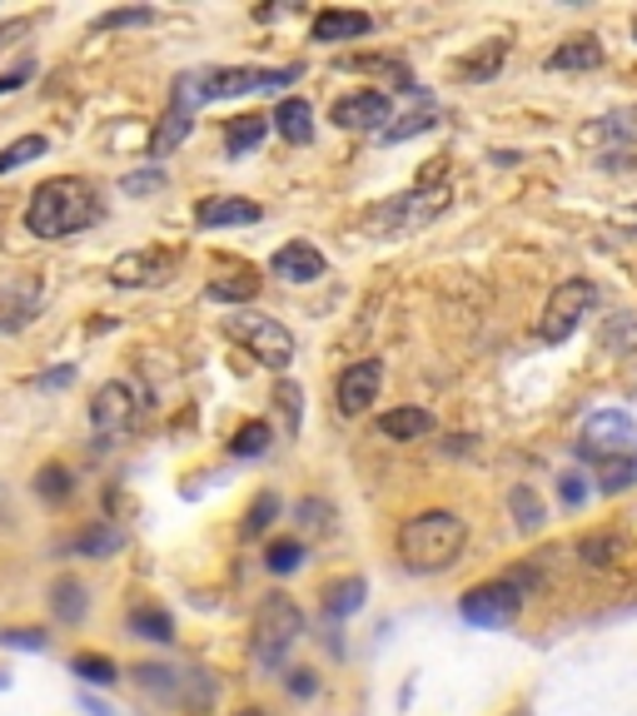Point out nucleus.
<instances>
[{
    "label": "nucleus",
    "mask_w": 637,
    "mask_h": 716,
    "mask_svg": "<svg viewBox=\"0 0 637 716\" xmlns=\"http://www.w3.org/2000/svg\"><path fill=\"white\" fill-rule=\"evenodd\" d=\"M145 418V399H140V388L125 384V378H110V384L95 388V399H90V428L95 438H105V443H115V438L135 434Z\"/></svg>",
    "instance_id": "obj_7"
},
{
    "label": "nucleus",
    "mask_w": 637,
    "mask_h": 716,
    "mask_svg": "<svg viewBox=\"0 0 637 716\" xmlns=\"http://www.w3.org/2000/svg\"><path fill=\"white\" fill-rule=\"evenodd\" d=\"M444 210H449V189L428 185V179H424V185L403 189V194H394V200H378L374 210L364 214V235H374V239H409L413 229L434 224Z\"/></svg>",
    "instance_id": "obj_3"
},
{
    "label": "nucleus",
    "mask_w": 637,
    "mask_h": 716,
    "mask_svg": "<svg viewBox=\"0 0 637 716\" xmlns=\"http://www.w3.org/2000/svg\"><path fill=\"white\" fill-rule=\"evenodd\" d=\"M36 30V15H15V21H0V50H11L21 36Z\"/></svg>",
    "instance_id": "obj_40"
},
{
    "label": "nucleus",
    "mask_w": 637,
    "mask_h": 716,
    "mask_svg": "<svg viewBox=\"0 0 637 716\" xmlns=\"http://www.w3.org/2000/svg\"><path fill=\"white\" fill-rule=\"evenodd\" d=\"M130 632H135V637H145V642H170V637H175V617L145 602V607H135V612H130Z\"/></svg>",
    "instance_id": "obj_31"
},
{
    "label": "nucleus",
    "mask_w": 637,
    "mask_h": 716,
    "mask_svg": "<svg viewBox=\"0 0 637 716\" xmlns=\"http://www.w3.org/2000/svg\"><path fill=\"white\" fill-rule=\"evenodd\" d=\"M50 612H55L60 623H80V617H85V588H80V577H60L55 588H50Z\"/></svg>",
    "instance_id": "obj_30"
},
{
    "label": "nucleus",
    "mask_w": 637,
    "mask_h": 716,
    "mask_svg": "<svg viewBox=\"0 0 637 716\" xmlns=\"http://www.w3.org/2000/svg\"><path fill=\"white\" fill-rule=\"evenodd\" d=\"M71 368H55V374H46V378H40V388H65V384H71Z\"/></svg>",
    "instance_id": "obj_46"
},
{
    "label": "nucleus",
    "mask_w": 637,
    "mask_h": 716,
    "mask_svg": "<svg viewBox=\"0 0 637 716\" xmlns=\"http://www.w3.org/2000/svg\"><path fill=\"white\" fill-rule=\"evenodd\" d=\"M304 563V548H299L295 538H279V542H270V552H264V567H270V573H295V567Z\"/></svg>",
    "instance_id": "obj_38"
},
{
    "label": "nucleus",
    "mask_w": 637,
    "mask_h": 716,
    "mask_svg": "<svg viewBox=\"0 0 637 716\" xmlns=\"http://www.w3.org/2000/svg\"><path fill=\"white\" fill-rule=\"evenodd\" d=\"M558 488H563V503L567 507L588 503V482H583V473H563V478H558Z\"/></svg>",
    "instance_id": "obj_41"
},
{
    "label": "nucleus",
    "mask_w": 637,
    "mask_h": 716,
    "mask_svg": "<svg viewBox=\"0 0 637 716\" xmlns=\"http://www.w3.org/2000/svg\"><path fill=\"white\" fill-rule=\"evenodd\" d=\"M40 304H46V284H40V279H11V284H0V329L21 334L25 324L40 314Z\"/></svg>",
    "instance_id": "obj_15"
},
{
    "label": "nucleus",
    "mask_w": 637,
    "mask_h": 716,
    "mask_svg": "<svg viewBox=\"0 0 637 716\" xmlns=\"http://www.w3.org/2000/svg\"><path fill=\"white\" fill-rule=\"evenodd\" d=\"M633 224H637V214H633Z\"/></svg>",
    "instance_id": "obj_49"
},
{
    "label": "nucleus",
    "mask_w": 637,
    "mask_h": 716,
    "mask_svg": "<svg viewBox=\"0 0 637 716\" xmlns=\"http://www.w3.org/2000/svg\"><path fill=\"white\" fill-rule=\"evenodd\" d=\"M254 294H260V279H254V269L225 274V279H214V284H210V299H214V304H235V309H245Z\"/></svg>",
    "instance_id": "obj_28"
},
{
    "label": "nucleus",
    "mask_w": 637,
    "mask_h": 716,
    "mask_svg": "<svg viewBox=\"0 0 637 716\" xmlns=\"http://www.w3.org/2000/svg\"><path fill=\"white\" fill-rule=\"evenodd\" d=\"M503 60H508V40H484V46L469 50V55L453 65V75H459V80H469V85H488V80H498Z\"/></svg>",
    "instance_id": "obj_20"
},
{
    "label": "nucleus",
    "mask_w": 637,
    "mask_h": 716,
    "mask_svg": "<svg viewBox=\"0 0 637 716\" xmlns=\"http://www.w3.org/2000/svg\"><path fill=\"white\" fill-rule=\"evenodd\" d=\"M633 463H637V453H633Z\"/></svg>",
    "instance_id": "obj_50"
},
{
    "label": "nucleus",
    "mask_w": 637,
    "mask_h": 716,
    "mask_svg": "<svg viewBox=\"0 0 637 716\" xmlns=\"http://www.w3.org/2000/svg\"><path fill=\"white\" fill-rule=\"evenodd\" d=\"M225 334L264 368H279L284 374V368L295 364V334L284 329L274 314H260V309H229Z\"/></svg>",
    "instance_id": "obj_5"
},
{
    "label": "nucleus",
    "mask_w": 637,
    "mask_h": 716,
    "mask_svg": "<svg viewBox=\"0 0 637 716\" xmlns=\"http://www.w3.org/2000/svg\"><path fill=\"white\" fill-rule=\"evenodd\" d=\"M508 507H513V523H519L523 532H538L548 523L544 517V503H538V493H533L528 482H519L513 493H508Z\"/></svg>",
    "instance_id": "obj_33"
},
{
    "label": "nucleus",
    "mask_w": 637,
    "mask_h": 716,
    "mask_svg": "<svg viewBox=\"0 0 637 716\" xmlns=\"http://www.w3.org/2000/svg\"><path fill=\"white\" fill-rule=\"evenodd\" d=\"M71 671H75L80 681H90V687H110V681L120 677L115 662H110V657H95V652H80V657L71 662Z\"/></svg>",
    "instance_id": "obj_37"
},
{
    "label": "nucleus",
    "mask_w": 637,
    "mask_h": 716,
    "mask_svg": "<svg viewBox=\"0 0 637 716\" xmlns=\"http://www.w3.org/2000/svg\"><path fill=\"white\" fill-rule=\"evenodd\" d=\"M0 642L21 646V652H46V632H25V627H15V632H0Z\"/></svg>",
    "instance_id": "obj_42"
},
{
    "label": "nucleus",
    "mask_w": 637,
    "mask_h": 716,
    "mask_svg": "<svg viewBox=\"0 0 637 716\" xmlns=\"http://www.w3.org/2000/svg\"><path fill=\"white\" fill-rule=\"evenodd\" d=\"M598 65H602L598 36H573L548 55V71H598Z\"/></svg>",
    "instance_id": "obj_22"
},
{
    "label": "nucleus",
    "mask_w": 637,
    "mask_h": 716,
    "mask_svg": "<svg viewBox=\"0 0 637 716\" xmlns=\"http://www.w3.org/2000/svg\"><path fill=\"white\" fill-rule=\"evenodd\" d=\"M264 210L254 200H239V194H210V200H200V210H195V224L200 229H235V224H260Z\"/></svg>",
    "instance_id": "obj_18"
},
{
    "label": "nucleus",
    "mask_w": 637,
    "mask_h": 716,
    "mask_svg": "<svg viewBox=\"0 0 637 716\" xmlns=\"http://www.w3.org/2000/svg\"><path fill=\"white\" fill-rule=\"evenodd\" d=\"M150 189H165V175L154 169V175H130L125 179V194H150Z\"/></svg>",
    "instance_id": "obj_43"
},
{
    "label": "nucleus",
    "mask_w": 637,
    "mask_h": 716,
    "mask_svg": "<svg viewBox=\"0 0 637 716\" xmlns=\"http://www.w3.org/2000/svg\"><path fill=\"white\" fill-rule=\"evenodd\" d=\"M100 219H105V200H100V189H95L85 175L46 179V185L30 194V204H25V229L36 239H71Z\"/></svg>",
    "instance_id": "obj_1"
},
{
    "label": "nucleus",
    "mask_w": 637,
    "mask_h": 716,
    "mask_svg": "<svg viewBox=\"0 0 637 716\" xmlns=\"http://www.w3.org/2000/svg\"><path fill=\"white\" fill-rule=\"evenodd\" d=\"M71 548L80 552V557H115V552L125 548V532H120L115 523H90V528H85Z\"/></svg>",
    "instance_id": "obj_26"
},
{
    "label": "nucleus",
    "mask_w": 637,
    "mask_h": 716,
    "mask_svg": "<svg viewBox=\"0 0 637 716\" xmlns=\"http://www.w3.org/2000/svg\"><path fill=\"white\" fill-rule=\"evenodd\" d=\"M145 25H154L150 5H115L95 15V30H145Z\"/></svg>",
    "instance_id": "obj_34"
},
{
    "label": "nucleus",
    "mask_w": 637,
    "mask_h": 716,
    "mask_svg": "<svg viewBox=\"0 0 637 716\" xmlns=\"http://www.w3.org/2000/svg\"><path fill=\"white\" fill-rule=\"evenodd\" d=\"M239 716H270V712H260V706H245V712H239Z\"/></svg>",
    "instance_id": "obj_48"
},
{
    "label": "nucleus",
    "mask_w": 637,
    "mask_h": 716,
    "mask_svg": "<svg viewBox=\"0 0 637 716\" xmlns=\"http://www.w3.org/2000/svg\"><path fill=\"white\" fill-rule=\"evenodd\" d=\"M344 71H354V75H378V80L399 85V90H413V71L403 65L399 55H349V60H344Z\"/></svg>",
    "instance_id": "obj_23"
},
{
    "label": "nucleus",
    "mask_w": 637,
    "mask_h": 716,
    "mask_svg": "<svg viewBox=\"0 0 637 716\" xmlns=\"http://www.w3.org/2000/svg\"><path fill=\"white\" fill-rule=\"evenodd\" d=\"M46 150H50L46 135H21V140H11L5 150H0V175H15V169L30 165V160H40Z\"/></svg>",
    "instance_id": "obj_32"
},
{
    "label": "nucleus",
    "mask_w": 637,
    "mask_h": 716,
    "mask_svg": "<svg viewBox=\"0 0 637 716\" xmlns=\"http://www.w3.org/2000/svg\"><path fill=\"white\" fill-rule=\"evenodd\" d=\"M364 577H339V582H329V592H324V612L329 617H354L359 607H364Z\"/></svg>",
    "instance_id": "obj_27"
},
{
    "label": "nucleus",
    "mask_w": 637,
    "mask_h": 716,
    "mask_svg": "<svg viewBox=\"0 0 637 716\" xmlns=\"http://www.w3.org/2000/svg\"><path fill=\"white\" fill-rule=\"evenodd\" d=\"M274 443V428L264 418H249V423H239L235 428V438H229V453L235 459H260L264 448Z\"/></svg>",
    "instance_id": "obj_29"
},
{
    "label": "nucleus",
    "mask_w": 637,
    "mask_h": 716,
    "mask_svg": "<svg viewBox=\"0 0 637 716\" xmlns=\"http://www.w3.org/2000/svg\"><path fill=\"white\" fill-rule=\"evenodd\" d=\"M299 513H304V523H309V528H324V513H329V507L309 498V503H299Z\"/></svg>",
    "instance_id": "obj_45"
},
{
    "label": "nucleus",
    "mask_w": 637,
    "mask_h": 716,
    "mask_svg": "<svg viewBox=\"0 0 637 716\" xmlns=\"http://www.w3.org/2000/svg\"><path fill=\"white\" fill-rule=\"evenodd\" d=\"M71 468H65V463H46V468L36 473V493L40 498H50V503H65V498H71Z\"/></svg>",
    "instance_id": "obj_35"
},
{
    "label": "nucleus",
    "mask_w": 637,
    "mask_h": 716,
    "mask_svg": "<svg viewBox=\"0 0 637 716\" xmlns=\"http://www.w3.org/2000/svg\"><path fill=\"white\" fill-rule=\"evenodd\" d=\"M270 125L279 129L289 145H309L314 140V105L299 100V95H289V100H279V110L270 115Z\"/></svg>",
    "instance_id": "obj_21"
},
{
    "label": "nucleus",
    "mask_w": 637,
    "mask_h": 716,
    "mask_svg": "<svg viewBox=\"0 0 637 716\" xmlns=\"http://www.w3.org/2000/svg\"><path fill=\"white\" fill-rule=\"evenodd\" d=\"M374 30V15L369 11H344V5H329V11H318L314 25H309V36L318 46H344V40H364Z\"/></svg>",
    "instance_id": "obj_17"
},
{
    "label": "nucleus",
    "mask_w": 637,
    "mask_h": 716,
    "mask_svg": "<svg viewBox=\"0 0 637 716\" xmlns=\"http://www.w3.org/2000/svg\"><path fill=\"white\" fill-rule=\"evenodd\" d=\"M378 384H384V364L378 359H359V364H349L339 374V388H334V399H339V413H364V409H374V399H378Z\"/></svg>",
    "instance_id": "obj_14"
},
{
    "label": "nucleus",
    "mask_w": 637,
    "mask_h": 716,
    "mask_svg": "<svg viewBox=\"0 0 637 716\" xmlns=\"http://www.w3.org/2000/svg\"><path fill=\"white\" fill-rule=\"evenodd\" d=\"M179 269L175 249H135V254H120L110 264V284L120 289H150V284H170Z\"/></svg>",
    "instance_id": "obj_11"
},
{
    "label": "nucleus",
    "mask_w": 637,
    "mask_h": 716,
    "mask_svg": "<svg viewBox=\"0 0 637 716\" xmlns=\"http://www.w3.org/2000/svg\"><path fill=\"white\" fill-rule=\"evenodd\" d=\"M289 687H295V696H309V692H314V677H309V671H295Z\"/></svg>",
    "instance_id": "obj_47"
},
{
    "label": "nucleus",
    "mask_w": 637,
    "mask_h": 716,
    "mask_svg": "<svg viewBox=\"0 0 637 716\" xmlns=\"http://www.w3.org/2000/svg\"><path fill=\"white\" fill-rule=\"evenodd\" d=\"M523 598H528V573H513V577H494V582L469 588L459 612H463V623L473 627H508L523 612Z\"/></svg>",
    "instance_id": "obj_6"
},
{
    "label": "nucleus",
    "mask_w": 637,
    "mask_h": 716,
    "mask_svg": "<svg viewBox=\"0 0 637 716\" xmlns=\"http://www.w3.org/2000/svg\"><path fill=\"white\" fill-rule=\"evenodd\" d=\"M463 542H469L463 517L449 513V507H428V513H413L399 528V557L409 573H444L463 557Z\"/></svg>",
    "instance_id": "obj_2"
},
{
    "label": "nucleus",
    "mask_w": 637,
    "mask_h": 716,
    "mask_svg": "<svg viewBox=\"0 0 637 716\" xmlns=\"http://www.w3.org/2000/svg\"><path fill=\"white\" fill-rule=\"evenodd\" d=\"M264 135H270V115H239L225 125V150L229 154H249V150H260Z\"/></svg>",
    "instance_id": "obj_25"
},
{
    "label": "nucleus",
    "mask_w": 637,
    "mask_h": 716,
    "mask_svg": "<svg viewBox=\"0 0 637 716\" xmlns=\"http://www.w3.org/2000/svg\"><path fill=\"white\" fill-rule=\"evenodd\" d=\"M592 309H598V284H592V279H563L553 294H548V304H544L538 339H544V343L573 339V329H578Z\"/></svg>",
    "instance_id": "obj_8"
},
{
    "label": "nucleus",
    "mask_w": 637,
    "mask_h": 716,
    "mask_svg": "<svg viewBox=\"0 0 637 716\" xmlns=\"http://www.w3.org/2000/svg\"><path fill=\"white\" fill-rule=\"evenodd\" d=\"M378 438H389V443H419V438H428L438 428V418L428 409H389L374 418Z\"/></svg>",
    "instance_id": "obj_19"
},
{
    "label": "nucleus",
    "mask_w": 637,
    "mask_h": 716,
    "mask_svg": "<svg viewBox=\"0 0 637 716\" xmlns=\"http://www.w3.org/2000/svg\"><path fill=\"white\" fill-rule=\"evenodd\" d=\"M304 65H279V71H260V65H229V71H204L195 75L200 100H235V95H254L270 85H289Z\"/></svg>",
    "instance_id": "obj_9"
},
{
    "label": "nucleus",
    "mask_w": 637,
    "mask_h": 716,
    "mask_svg": "<svg viewBox=\"0 0 637 716\" xmlns=\"http://www.w3.org/2000/svg\"><path fill=\"white\" fill-rule=\"evenodd\" d=\"M329 120L339 129H378V135H384L394 120V105L384 90H349L329 105Z\"/></svg>",
    "instance_id": "obj_12"
},
{
    "label": "nucleus",
    "mask_w": 637,
    "mask_h": 716,
    "mask_svg": "<svg viewBox=\"0 0 637 716\" xmlns=\"http://www.w3.org/2000/svg\"><path fill=\"white\" fill-rule=\"evenodd\" d=\"M30 71H36V65H30V60H25V65H15L11 75H0V95H11V90H21L25 80H30Z\"/></svg>",
    "instance_id": "obj_44"
},
{
    "label": "nucleus",
    "mask_w": 637,
    "mask_h": 716,
    "mask_svg": "<svg viewBox=\"0 0 637 716\" xmlns=\"http://www.w3.org/2000/svg\"><path fill=\"white\" fill-rule=\"evenodd\" d=\"M633 438H637L633 413L602 409V413H592V418L583 423L578 453H583V459H623V453H633Z\"/></svg>",
    "instance_id": "obj_10"
},
{
    "label": "nucleus",
    "mask_w": 637,
    "mask_h": 716,
    "mask_svg": "<svg viewBox=\"0 0 637 716\" xmlns=\"http://www.w3.org/2000/svg\"><path fill=\"white\" fill-rule=\"evenodd\" d=\"M578 557L588 567H613L627 557V538L617 528H602V532H588V538L578 542Z\"/></svg>",
    "instance_id": "obj_24"
},
{
    "label": "nucleus",
    "mask_w": 637,
    "mask_h": 716,
    "mask_svg": "<svg viewBox=\"0 0 637 716\" xmlns=\"http://www.w3.org/2000/svg\"><path fill=\"white\" fill-rule=\"evenodd\" d=\"M270 269L279 274V279H289V284H314V279H324V269H329V259L318 254L309 239H289L284 249H274V259H270Z\"/></svg>",
    "instance_id": "obj_16"
},
{
    "label": "nucleus",
    "mask_w": 637,
    "mask_h": 716,
    "mask_svg": "<svg viewBox=\"0 0 637 716\" xmlns=\"http://www.w3.org/2000/svg\"><path fill=\"white\" fill-rule=\"evenodd\" d=\"M304 637V612L295 607V598H264L254 607V623H249V646H254V662L264 671H279V662L295 652V642Z\"/></svg>",
    "instance_id": "obj_4"
},
{
    "label": "nucleus",
    "mask_w": 637,
    "mask_h": 716,
    "mask_svg": "<svg viewBox=\"0 0 637 716\" xmlns=\"http://www.w3.org/2000/svg\"><path fill=\"white\" fill-rule=\"evenodd\" d=\"M200 85H195V75H179L175 80V95H170V110H165V125L154 129V154H170L179 140L189 135V125H195V110H200Z\"/></svg>",
    "instance_id": "obj_13"
},
{
    "label": "nucleus",
    "mask_w": 637,
    "mask_h": 716,
    "mask_svg": "<svg viewBox=\"0 0 637 716\" xmlns=\"http://www.w3.org/2000/svg\"><path fill=\"white\" fill-rule=\"evenodd\" d=\"M279 517V493H260L254 503H249V513H245V538H260V532H270V523Z\"/></svg>",
    "instance_id": "obj_36"
},
{
    "label": "nucleus",
    "mask_w": 637,
    "mask_h": 716,
    "mask_svg": "<svg viewBox=\"0 0 637 716\" xmlns=\"http://www.w3.org/2000/svg\"><path fill=\"white\" fill-rule=\"evenodd\" d=\"M438 125V115L434 110H419V115H403L399 125H389L384 129V135H378V140L384 145H399V140H413V135H424V129H434Z\"/></svg>",
    "instance_id": "obj_39"
}]
</instances>
